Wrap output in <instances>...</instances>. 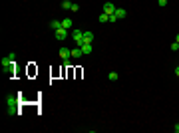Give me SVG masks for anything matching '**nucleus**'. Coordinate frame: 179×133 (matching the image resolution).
Listing matches in <instances>:
<instances>
[{"instance_id":"obj_1","label":"nucleus","mask_w":179,"mask_h":133,"mask_svg":"<svg viewBox=\"0 0 179 133\" xmlns=\"http://www.w3.org/2000/svg\"><path fill=\"white\" fill-rule=\"evenodd\" d=\"M6 105H8V113L10 115L18 113V97L16 95H8L6 97Z\"/></svg>"},{"instance_id":"obj_2","label":"nucleus","mask_w":179,"mask_h":133,"mask_svg":"<svg viewBox=\"0 0 179 133\" xmlns=\"http://www.w3.org/2000/svg\"><path fill=\"white\" fill-rule=\"evenodd\" d=\"M72 38L78 46L84 44V30H72Z\"/></svg>"},{"instance_id":"obj_3","label":"nucleus","mask_w":179,"mask_h":133,"mask_svg":"<svg viewBox=\"0 0 179 133\" xmlns=\"http://www.w3.org/2000/svg\"><path fill=\"white\" fill-rule=\"evenodd\" d=\"M60 58H62V62L68 66V60L72 58V50H68V48H62V50H60Z\"/></svg>"},{"instance_id":"obj_4","label":"nucleus","mask_w":179,"mask_h":133,"mask_svg":"<svg viewBox=\"0 0 179 133\" xmlns=\"http://www.w3.org/2000/svg\"><path fill=\"white\" fill-rule=\"evenodd\" d=\"M54 36H56V40H60V42H62V40H66V38H68V30H66V28H60V30H56V32H54Z\"/></svg>"},{"instance_id":"obj_5","label":"nucleus","mask_w":179,"mask_h":133,"mask_svg":"<svg viewBox=\"0 0 179 133\" xmlns=\"http://www.w3.org/2000/svg\"><path fill=\"white\" fill-rule=\"evenodd\" d=\"M116 10H118V8H116V4H112V2H106V4H104V12H106V14H110V16H112Z\"/></svg>"},{"instance_id":"obj_6","label":"nucleus","mask_w":179,"mask_h":133,"mask_svg":"<svg viewBox=\"0 0 179 133\" xmlns=\"http://www.w3.org/2000/svg\"><path fill=\"white\" fill-rule=\"evenodd\" d=\"M82 48V52H84V56H88V54H92V50H94V46L92 44H88V42H84V44L80 46Z\"/></svg>"},{"instance_id":"obj_7","label":"nucleus","mask_w":179,"mask_h":133,"mask_svg":"<svg viewBox=\"0 0 179 133\" xmlns=\"http://www.w3.org/2000/svg\"><path fill=\"white\" fill-rule=\"evenodd\" d=\"M114 14H116V18H118V20H122V18H126V16H128V12H126L124 8H118Z\"/></svg>"},{"instance_id":"obj_8","label":"nucleus","mask_w":179,"mask_h":133,"mask_svg":"<svg viewBox=\"0 0 179 133\" xmlns=\"http://www.w3.org/2000/svg\"><path fill=\"white\" fill-rule=\"evenodd\" d=\"M94 38H96V36H94V32H84V42L92 44V42H94Z\"/></svg>"},{"instance_id":"obj_9","label":"nucleus","mask_w":179,"mask_h":133,"mask_svg":"<svg viewBox=\"0 0 179 133\" xmlns=\"http://www.w3.org/2000/svg\"><path fill=\"white\" fill-rule=\"evenodd\" d=\"M50 28L56 32V30H60V28H62V22H60V20H52V22H50Z\"/></svg>"},{"instance_id":"obj_10","label":"nucleus","mask_w":179,"mask_h":133,"mask_svg":"<svg viewBox=\"0 0 179 133\" xmlns=\"http://www.w3.org/2000/svg\"><path fill=\"white\" fill-rule=\"evenodd\" d=\"M80 56H84V52H82V48L78 46L76 50H72V58H80Z\"/></svg>"},{"instance_id":"obj_11","label":"nucleus","mask_w":179,"mask_h":133,"mask_svg":"<svg viewBox=\"0 0 179 133\" xmlns=\"http://www.w3.org/2000/svg\"><path fill=\"white\" fill-rule=\"evenodd\" d=\"M62 28H66V30H70V28H72V20H70V18H66V20H62Z\"/></svg>"},{"instance_id":"obj_12","label":"nucleus","mask_w":179,"mask_h":133,"mask_svg":"<svg viewBox=\"0 0 179 133\" xmlns=\"http://www.w3.org/2000/svg\"><path fill=\"white\" fill-rule=\"evenodd\" d=\"M72 4H74V2H70V0H64V2H62V8H64V10H72Z\"/></svg>"},{"instance_id":"obj_13","label":"nucleus","mask_w":179,"mask_h":133,"mask_svg":"<svg viewBox=\"0 0 179 133\" xmlns=\"http://www.w3.org/2000/svg\"><path fill=\"white\" fill-rule=\"evenodd\" d=\"M100 22H110V14L102 12V14H100Z\"/></svg>"},{"instance_id":"obj_14","label":"nucleus","mask_w":179,"mask_h":133,"mask_svg":"<svg viewBox=\"0 0 179 133\" xmlns=\"http://www.w3.org/2000/svg\"><path fill=\"white\" fill-rule=\"evenodd\" d=\"M108 78H110L112 82H116V80H120V76H118L116 72H110V74H108Z\"/></svg>"},{"instance_id":"obj_15","label":"nucleus","mask_w":179,"mask_h":133,"mask_svg":"<svg viewBox=\"0 0 179 133\" xmlns=\"http://www.w3.org/2000/svg\"><path fill=\"white\" fill-rule=\"evenodd\" d=\"M157 4H159L161 8H165V6H167V0H157Z\"/></svg>"},{"instance_id":"obj_16","label":"nucleus","mask_w":179,"mask_h":133,"mask_svg":"<svg viewBox=\"0 0 179 133\" xmlns=\"http://www.w3.org/2000/svg\"><path fill=\"white\" fill-rule=\"evenodd\" d=\"M171 50L177 52V50H179V42H173V44H171Z\"/></svg>"},{"instance_id":"obj_17","label":"nucleus","mask_w":179,"mask_h":133,"mask_svg":"<svg viewBox=\"0 0 179 133\" xmlns=\"http://www.w3.org/2000/svg\"><path fill=\"white\" fill-rule=\"evenodd\" d=\"M173 131H175V133H179V123L175 125V127H173Z\"/></svg>"},{"instance_id":"obj_18","label":"nucleus","mask_w":179,"mask_h":133,"mask_svg":"<svg viewBox=\"0 0 179 133\" xmlns=\"http://www.w3.org/2000/svg\"><path fill=\"white\" fill-rule=\"evenodd\" d=\"M175 76H177V78H179V66H177V68H175Z\"/></svg>"},{"instance_id":"obj_19","label":"nucleus","mask_w":179,"mask_h":133,"mask_svg":"<svg viewBox=\"0 0 179 133\" xmlns=\"http://www.w3.org/2000/svg\"><path fill=\"white\" fill-rule=\"evenodd\" d=\"M175 42H179V34H177V38H175Z\"/></svg>"}]
</instances>
